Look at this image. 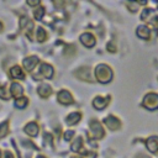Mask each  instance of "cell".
Returning <instances> with one entry per match:
<instances>
[{
    "label": "cell",
    "instance_id": "603a6c76",
    "mask_svg": "<svg viewBox=\"0 0 158 158\" xmlns=\"http://www.w3.org/2000/svg\"><path fill=\"white\" fill-rule=\"evenodd\" d=\"M27 104H28V99L25 98V96H21L20 99H16V101H15V105L17 107H20V109H23Z\"/></svg>",
    "mask_w": 158,
    "mask_h": 158
},
{
    "label": "cell",
    "instance_id": "6da1fadb",
    "mask_svg": "<svg viewBox=\"0 0 158 158\" xmlns=\"http://www.w3.org/2000/svg\"><path fill=\"white\" fill-rule=\"evenodd\" d=\"M95 77L100 83H109L112 79V70L106 64H99L95 69Z\"/></svg>",
    "mask_w": 158,
    "mask_h": 158
},
{
    "label": "cell",
    "instance_id": "d4e9b609",
    "mask_svg": "<svg viewBox=\"0 0 158 158\" xmlns=\"http://www.w3.org/2000/svg\"><path fill=\"white\" fill-rule=\"evenodd\" d=\"M10 95H11V93L7 90L6 86H1V88H0V98H1V99L9 100V99H10Z\"/></svg>",
    "mask_w": 158,
    "mask_h": 158
},
{
    "label": "cell",
    "instance_id": "484cf974",
    "mask_svg": "<svg viewBox=\"0 0 158 158\" xmlns=\"http://www.w3.org/2000/svg\"><path fill=\"white\" fill-rule=\"evenodd\" d=\"M126 5H127V7H130V10H131L132 12H136V11L138 10L139 2H126Z\"/></svg>",
    "mask_w": 158,
    "mask_h": 158
},
{
    "label": "cell",
    "instance_id": "30bf717a",
    "mask_svg": "<svg viewBox=\"0 0 158 158\" xmlns=\"http://www.w3.org/2000/svg\"><path fill=\"white\" fill-rule=\"evenodd\" d=\"M80 42H81L85 47L91 48V47L95 44V37H94L91 33L85 32V33H83V35L80 36Z\"/></svg>",
    "mask_w": 158,
    "mask_h": 158
},
{
    "label": "cell",
    "instance_id": "44dd1931",
    "mask_svg": "<svg viewBox=\"0 0 158 158\" xmlns=\"http://www.w3.org/2000/svg\"><path fill=\"white\" fill-rule=\"evenodd\" d=\"M81 146H83V139H81L80 137H78V138H75V141L72 143V149H73L74 152H79V151L81 149Z\"/></svg>",
    "mask_w": 158,
    "mask_h": 158
},
{
    "label": "cell",
    "instance_id": "ba28073f",
    "mask_svg": "<svg viewBox=\"0 0 158 158\" xmlns=\"http://www.w3.org/2000/svg\"><path fill=\"white\" fill-rule=\"evenodd\" d=\"M104 122H105V125L110 128V130H118L120 127H121V122H120V120L117 118V117H115V116H107L105 120H104Z\"/></svg>",
    "mask_w": 158,
    "mask_h": 158
},
{
    "label": "cell",
    "instance_id": "d6986e66",
    "mask_svg": "<svg viewBox=\"0 0 158 158\" xmlns=\"http://www.w3.org/2000/svg\"><path fill=\"white\" fill-rule=\"evenodd\" d=\"M149 35H151V32H149V30L146 26H139L137 28V36L138 37H141L143 40H148L149 38Z\"/></svg>",
    "mask_w": 158,
    "mask_h": 158
},
{
    "label": "cell",
    "instance_id": "4fadbf2b",
    "mask_svg": "<svg viewBox=\"0 0 158 158\" xmlns=\"http://www.w3.org/2000/svg\"><path fill=\"white\" fill-rule=\"evenodd\" d=\"M109 102V98H102V96H96L93 100V106L98 110H102Z\"/></svg>",
    "mask_w": 158,
    "mask_h": 158
},
{
    "label": "cell",
    "instance_id": "d6a6232c",
    "mask_svg": "<svg viewBox=\"0 0 158 158\" xmlns=\"http://www.w3.org/2000/svg\"><path fill=\"white\" fill-rule=\"evenodd\" d=\"M37 158H46L44 156H37Z\"/></svg>",
    "mask_w": 158,
    "mask_h": 158
},
{
    "label": "cell",
    "instance_id": "836d02e7",
    "mask_svg": "<svg viewBox=\"0 0 158 158\" xmlns=\"http://www.w3.org/2000/svg\"><path fill=\"white\" fill-rule=\"evenodd\" d=\"M72 158H80V157H72Z\"/></svg>",
    "mask_w": 158,
    "mask_h": 158
},
{
    "label": "cell",
    "instance_id": "7a4b0ae2",
    "mask_svg": "<svg viewBox=\"0 0 158 158\" xmlns=\"http://www.w3.org/2000/svg\"><path fill=\"white\" fill-rule=\"evenodd\" d=\"M141 17L153 27H158V9H144Z\"/></svg>",
    "mask_w": 158,
    "mask_h": 158
},
{
    "label": "cell",
    "instance_id": "f546056e",
    "mask_svg": "<svg viewBox=\"0 0 158 158\" xmlns=\"http://www.w3.org/2000/svg\"><path fill=\"white\" fill-rule=\"evenodd\" d=\"M5 158H14V156H12V153L10 152V151H5Z\"/></svg>",
    "mask_w": 158,
    "mask_h": 158
},
{
    "label": "cell",
    "instance_id": "8992f818",
    "mask_svg": "<svg viewBox=\"0 0 158 158\" xmlns=\"http://www.w3.org/2000/svg\"><path fill=\"white\" fill-rule=\"evenodd\" d=\"M20 27L26 32L27 37L31 40L32 38V28H33V22L27 19V17H21L20 19Z\"/></svg>",
    "mask_w": 158,
    "mask_h": 158
},
{
    "label": "cell",
    "instance_id": "1f68e13d",
    "mask_svg": "<svg viewBox=\"0 0 158 158\" xmlns=\"http://www.w3.org/2000/svg\"><path fill=\"white\" fill-rule=\"evenodd\" d=\"M1 31H2V23L0 22V32H1Z\"/></svg>",
    "mask_w": 158,
    "mask_h": 158
},
{
    "label": "cell",
    "instance_id": "ac0fdd59",
    "mask_svg": "<svg viewBox=\"0 0 158 158\" xmlns=\"http://www.w3.org/2000/svg\"><path fill=\"white\" fill-rule=\"evenodd\" d=\"M10 75H11V78H14V79H23V78H25V74H23L22 69H21L19 65H15V67H12V68L10 69Z\"/></svg>",
    "mask_w": 158,
    "mask_h": 158
},
{
    "label": "cell",
    "instance_id": "5bb4252c",
    "mask_svg": "<svg viewBox=\"0 0 158 158\" xmlns=\"http://www.w3.org/2000/svg\"><path fill=\"white\" fill-rule=\"evenodd\" d=\"M10 93H11V96H14L16 99H20V96L23 93V89L19 83H12L10 85Z\"/></svg>",
    "mask_w": 158,
    "mask_h": 158
},
{
    "label": "cell",
    "instance_id": "2e32d148",
    "mask_svg": "<svg viewBox=\"0 0 158 158\" xmlns=\"http://www.w3.org/2000/svg\"><path fill=\"white\" fill-rule=\"evenodd\" d=\"M25 132H26L28 136H31V137L37 136V133H38V125H37L36 122H30V123H27V125L25 126Z\"/></svg>",
    "mask_w": 158,
    "mask_h": 158
},
{
    "label": "cell",
    "instance_id": "5b68a950",
    "mask_svg": "<svg viewBox=\"0 0 158 158\" xmlns=\"http://www.w3.org/2000/svg\"><path fill=\"white\" fill-rule=\"evenodd\" d=\"M142 105L148 109V110H154L158 109V95L154 93H148L144 98H143V102Z\"/></svg>",
    "mask_w": 158,
    "mask_h": 158
},
{
    "label": "cell",
    "instance_id": "52a82bcc",
    "mask_svg": "<svg viewBox=\"0 0 158 158\" xmlns=\"http://www.w3.org/2000/svg\"><path fill=\"white\" fill-rule=\"evenodd\" d=\"M57 98H58V101H59L60 104H63V105H69V104H72V102L74 101L72 94H70L68 90H60V91L58 93Z\"/></svg>",
    "mask_w": 158,
    "mask_h": 158
},
{
    "label": "cell",
    "instance_id": "4dcf8cb0",
    "mask_svg": "<svg viewBox=\"0 0 158 158\" xmlns=\"http://www.w3.org/2000/svg\"><path fill=\"white\" fill-rule=\"evenodd\" d=\"M136 158H149V157H147V156H144V154H138Z\"/></svg>",
    "mask_w": 158,
    "mask_h": 158
},
{
    "label": "cell",
    "instance_id": "7402d4cb",
    "mask_svg": "<svg viewBox=\"0 0 158 158\" xmlns=\"http://www.w3.org/2000/svg\"><path fill=\"white\" fill-rule=\"evenodd\" d=\"M9 133V122L5 121L2 123H0V138L5 137Z\"/></svg>",
    "mask_w": 158,
    "mask_h": 158
},
{
    "label": "cell",
    "instance_id": "cb8c5ba5",
    "mask_svg": "<svg viewBox=\"0 0 158 158\" xmlns=\"http://www.w3.org/2000/svg\"><path fill=\"white\" fill-rule=\"evenodd\" d=\"M33 15H35V19H36V20H41V19L43 17V15H44V7L38 6L37 9H35Z\"/></svg>",
    "mask_w": 158,
    "mask_h": 158
},
{
    "label": "cell",
    "instance_id": "277c9868",
    "mask_svg": "<svg viewBox=\"0 0 158 158\" xmlns=\"http://www.w3.org/2000/svg\"><path fill=\"white\" fill-rule=\"evenodd\" d=\"M32 75H33V78L36 80H38L40 78L49 79V78L53 77V68H52V65H49L47 63H42L40 69H38V73L37 74H32Z\"/></svg>",
    "mask_w": 158,
    "mask_h": 158
},
{
    "label": "cell",
    "instance_id": "ffe728a7",
    "mask_svg": "<svg viewBox=\"0 0 158 158\" xmlns=\"http://www.w3.org/2000/svg\"><path fill=\"white\" fill-rule=\"evenodd\" d=\"M46 38H47V32L44 31L43 27H38L37 28V41L43 42V41H46Z\"/></svg>",
    "mask_w": 158,
    "mask_h": 158
},
{
    "label": "cell",
    "instance_id": "3957f363",
    "mask_svg": "<svg viewBox=\"0 0 158 158\" xmlns=\"http://www.w3.org/2000/svg\"><path fill=\"white\" fill-rule=\"evenodd\" d=\"M89 127H90V135L93 138H96V139H100L104 137L105 132H104V128L101 126V123L96 120H91L90 123H89Z\"/></svg>",
    "mask_w": 158,
    "mask_h": 158
},
{
    "label": "cell",
    "instance_id": "9a60e30c",
    "mask_svg": "<svg viewBox=\"0 0 158 158\" xmlns=\"http://www.w3.org/2000/svg\"><path fill=\"white\" fill-rule=\"evenodd\" d=\"M146 146L151 152H157L158 151V137L157 136H152L149 138H147L146 141Z\"/></svg>",
    "mask_w": 158,
    "mask_h": 158
},
{
    "label": "cell",
    "instance_id": "e0dca14e",
    "mask_svg": "<svg viewBox=\"0 0 158 158\" xmlns=\"http://www.w3.org/2000/svg\"><path fill=\"white\" fill-rule=\"evenodd\" d=\"M80 117H81V114H80V112H72V114H69V115L67 116L65 122H67V125L72 126V125L78 123V122L80 121Z\"/></svg>",
    "mask_w": 158,
    "mask_h": 158
},
{
    "label": "cell",
    "instance_id": "4316f807",
    "mask_svg": "<svg viewBox=\"0 0 158 158\" xmlns=\"http://www.w3.org/2000/svg\"><path fill=\"white\" fill-rule=\"evenodd\" d=\"M74 136V131H67L65 133H64V139L65 141H69V139H72V137Z\"/></svg>",
    "mask_w": 158,
    "mask_h": 158
},
{
    "label": "cell",
    "instance_id": "f1b7e54d",
    "mask_svg": "<svg viewBox=\"0 0 158 158\" xmlns=\"http://www.w3.org/2000/svg\"><path fill=\"white\" fill-rule=\"evenodd\" d=\"M27 4L30 5V6H37V5H40V1H27Z\"/></svg>",
    "mask_w": 158,
    "mask_h": 158
},
{
    "label": "cell",
    "instance_id": "83f0119b",
    "mask_svg": "<svg viewBox=\"0 0 158 158\" xmlns=\"http://www.w3.org/2000/svg\"><path fill=\"white\" fill-rule=\"evenodd\" d=\"M107 51H110V52H115V51H116V47H115V44H114L112 42H110V43L107 44Z\"/></svg>",
    "mask_w": 158,
    "mask_h": 158
},
{
    "label": "cell",
    "instance_id": "8fae6325",
    "mask_svg": "<svg viewBox=\"0 0 158 158\" xmlns=\"http://www.w3.org/2000/svg\"><path fill=\"white\" fill-rule=\"evenodd\" d=\"M37 63H38V58H37L36 56L27 57V58H25V59H23V62H22V64H23L25 69H27L28 72H32V70H33V68H35V65H36Z\"/></svg>",
    "mask_w": 158,
    "mask_h": 158
},
{
    "label": "cell",
    "instance_id": "7c38bea8",
    "mask_svg": "<svg viewBox=\"0 0 158 158\" xmlns=\"http://www.w3.org/2000/svg\"><path fill=\"white\" fill-rule=\"evenodd\" d=\"M37 93H38V95H40L41 98L46 99V98H48V96L52 94V88H51L48 84H41V85L37 88Z\"/></svg>",
    "mask_w": 158,
    "mask_h": 158
},
{
    "label": "cell",
    "instance_id": "e575fe53",
    "mask_svg": "<svg viewBox=\"0 0 158 158\" xmlns=\"http://www.w3.org/2000/svg\"><path fill=\"white\" fill-rule=\"evenodd\" d=\"M0 158H1V151H0Z\"/></svg>",
    "mask_w": 158,
    "mask_h": 158
},
{
    "label": "cell",
    "instance_id": "9c48e42d",
    "mask_svg": "<svg viewBox=\"0 0 158 158\" xmlns=\"http://www.w3.org/2000/svg\"><path fill=\"white\" fill-rule=\"evenodd\" d=\"M75 77H78L79 79L81 80H85V81H91V75H90V69L88 67H83L78 70H75Z\"/></svg>",
    "mask_w": 158,
    "mask_h": 158
}]
</instances>
